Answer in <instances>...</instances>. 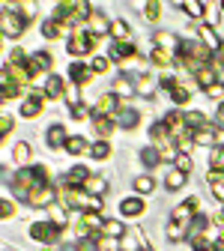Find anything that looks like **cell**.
<instances>
[{"instance_id":"cell-42","label":"cell","mask_w":224,"mask_h":251,"mask_svg":"<svg viewBox=\"0 0 224 251\" xmlns=\"http://www.w3.org/2000/svg\"><path fill=\"white\" fill-rule=\"evenodd\" d=\"M144 15H147V21H158L162 18V3H158V0H149L144 6Z\"/></svg>"},{"instance_id":"cell-27","label":"cell","mask_w":224,"mask_h":251,"mask_svg":"<svg viewBox=\"0 0 224 251\" xmlns=\"http://www.w3.org/2000/svg\"><path fill=\"white\" fill-rule=\"evenodd\" d=\"M93 126H96V132H99L102 138H108V135L114 132L117 120H114V117H93Z\"/></svg>"},{"instance_id":"cell-21","label":"cell","mask_w":224,"mask_h":251,"mask_svg":"<svg viewBox=\"0 0 224 251\" xmlns=\"http://www.w3.org/2000/svg\"><path fill=\"white\" fill-rule=\"evenodd\" d=\"M195 78H198V84H200L203 90H209V87H215V84L221 81V78H218V69H215V66H203V69H200V72H198Z\"/></svg>"},{"instance_id":"cell-39","label":"cell","mask_w":224,"mask_h":251,"mask_svg":"<svg viewBox=\"0 0 224 251\" xmlns=\"http://www.w3.org/2000/svg\"><path fill=\"white\" fill-rule=\"evenodd\" d=\"M102 233L111 236V239H123V236H125V227H123V222H105Z\"/></svg>"},{"instance_id":"cell-57","label":"cell","mask_w":224,"mask_h":251,"mask_svg":"<svg viewBox=\"0 0 224 251\" xmlns=\"http://www.w3.org/2000/svg\"><path fill=\"white\" fill-rule=\"evenodd\" d=\"M221 84H224V81H221Z\"/></svg>"},{"instance_id":"cell-47","label":"cell","mask_w":224,"mask_h":251,"mask_svg":"<svg viewBox=\"0 0 224 251\" xmlns=\"http://www.w3.org/2000/svg\"><path fill=\"white\" fill-rule=\"evenodd\" d=\"M72 117H75V120H87V117H90V108L81 102V105H75V108H72Z\"/></svg>"},{"instance_id":"cell-4","label":"cell","mask_w":224,"mask_h":251,"mask_svg":"<svg viewBox=\"0 0 224 251\" xmlns=\"http://www.w3.org/2000/svg\"><path fill=\"white\" fill-rule=\"evenodd\" d=\"M30 236H33L36 242H60L63 236V227L54 225V222H36V225H30Z\"/></svg>"},{"instance_id":"cell-34","label":"cell","mask_w":224,"mask_h":251,"mask_svg":"<svg viewBox=\"0 0 224 251\" xmlns=\"http://www.w3.org/2000/svg\"><path fill=\"white\" fill-rule=\"evenodd\" d=\"M90 155H93L96 162H105L108 155H111V144H108V141H96V144L90 147Z\"/></svg>"},{"instance_id":"cell-30","label":"cell","mask_w":224,"mask_h":251,"mask_svg":"<svg viewBox=\"0 0 224 251\" xmlns=\"http://www.w3.org/2000/svg\"><path fill=\"white\" fill-rule=\"evenodd\" d=\"M90 150V144H87V138H81V135H72L69 141H66V152H72V155H81V152H87Z\"/></svg>"},{"instance_id":"cell-40","label":"cell","mask_w":224,"mask_h":251,"mask_svg":"<svg viewBox=\"0 0 224 251\" xmlns=\"http://www.w3.org/2000/svg\"><path fill=\"white\" fill-rule=\"evenodd\" d=\"M12 159H15V162H18V165H24V162H27V159H30V147H27V144H24V141H18V144H15V147H12Z\"/></svg>"},{"instance_id":"cell-13","label":"cell","mask_w":224,"mask_h":251,"mask_svg":"<svg viewBox=\"0 0 224 251\" xmlns=\"http://www.w3.org/2000/svg\"><path fill=\"white\" fill-rule=\"evenodd\" d=\"M198 33H200V42L212 51V54H218L221 51V45H224V39H218V33L209 27V24H198Z\"/></svg>"},{"instance_id":"cell-2","label":"cell","mask_w":224,"mask_h":251,"mask_svg":"<svg viewBox=\"0 0 224 251\" xmlns=\"http://www.w3.org/2000/svg\"><path fill=\"white\" fill-rule=\"evenodd\" d=\"M27 27V18L12 6V3H3V12H0V33L6 39H18Z\"/></svg>"},{"instance_id":"cell-19","label":"cell","mask_w":224,"mask_h":251,"mask_svg":"<svg viewBox=\"0 0 224 251\" xmlns=\"http://www.w3.org/2000/svg\"><path fill=\"white\" fill-rule=\"evenodd\" d=\"M215 141H218V129H215V126H203V129L195 132V144L198 147H215Z\"/></svg>"},{"instance_id":"cell-45","label":"cell","mask_w":224,"mask_h":251,"mask_svg":"<svg viewBox=\"0 0 224 251\" xmlns=\"http://www.w3.org/2000/svg\"><path fill=\"white\" fill-rule=\"evenodd\" d=\"M0 215H3V218H12V215H15V203H12L9 198L0 201Z\"/></svg>"},{"instance_id":"cell-33","label":"cell","mask_w":224,"mask_h":251,"mask_svg":"<svg viewBox=\"0 0 224 251\" xmlns=\"http://www.w3.org/2000/svg\"><path fill=\"white\" fill-rule=\"evenodd\" d=\"M185 126H188L191 132H198V129H203V126H209V123H206V117L200 111H188L185 114Z\"/></svg>"},{"instance_id":"cell-54","label":"cell","mask_w":224,"mask_h":251,"mask_svg":"<svg viewBox=\"0 0 224 251\" xmlns=\"http://www.w3.org/2000/svg\"><path fill=\"white\" fill-rule=\"evenodd\" d=\"M195 251H212V245H209V248H195Z\"/></svg>"},{"instance_id":"cell-50","label":"cell","mask_w":224,"mask_h":251,"mask_svg":"<svg viewBox=\"0 0 224 251\" xmlns=\"http://www.w3.org/2000/svg\"><path fill=\"white\" fill-rule=\"evenodd\" d=\"M212 195L224 203V182H212Z\"/></svg>"},{"instance_id":"cell-24","label":"cell","mask_w":224,"mask_h":251,"mask_svg":"<svg viewBox=\"0 0 224 251\" xmlns=\"http://www.w3.org/2000/svg\"><path fill=\"white\" fill-rule=\"evenodd\" d=\"M141 162H144V168H158L162 165V152H158V147H144L141 150Z\"/></svg>"},{"instance_id":"cell-9","label":"cell","mask_w":224,"mask_h":251,"mask_svg":"<svg viewBox=\"0 0 224 251\" xmlns=\"http://www.w3.org/2000/svg\"><path fill=\"white\" fill-rule=\"evenodd\" d=\"M132 57H138V48H135V42H114V45L108 48V60H117V63H123V60H132Z\"/></svg>"},{"instance_id":"cell-44","label":"cell","mask_w":224,"mask_h":251,"mask_svg":"<svg viewBox=\"0 0 224 251\" xmlns=\"http://www.w3.org/2000/svg\"><path fill=\"white\" fill-rule=\"evenodd\" d=\"M108 66H111V60H108V57H93V63H90V69H93V72H108Z\"/></svg>"},{"instance_id":"cell-12","label":"cell","mask_w":224,"mask_h":251,"mask_svg":"<svg viewBox=\"0 0 224 251\" xmlns=\"http://www.w3.org/2000/svg\"><path fill=\"white\" fill-rule=\"evenodd\" d=\"M90 176H93V174H90V168H84V165H75L72 171H66V179H63V182H66L69 188H84Z\"/></svg>"},{"instance_id":"cell-51","label":"cell","mask_w":224,"mask_h":251,"mask_svg":"<svg viewBox=\"0 0 224 251\" xmlns=\"http://www.w3.org/2000/svg\"><path fill=\"white\" fill-rule=\"evenodd\" d=\"M51 212H54V225H60V227L66 225V215H63V209H57V206H54Z\"/></svg>"},{"instance_id":"cell-56","label":"cell","mask_w":224,"mask_h":251,"mask_svg":"<svg viewBox=\"0 0 224 251\" xmlns=\"http://www.w3.org/2000/svg\"><path fill=\"white\" fill-rule=\"evenodd\" d=\"M221 218H224V209H221Z\"/></svg>"},{"instance_id":"cell-20","label":"cell","mask_w":224,"mask_h":251,"mask_svg":"<svg viewBox=\"0 0 224 251\" xmlns=\"http://www.w3.org/2000/svg\"><path fill=\"white\" fill-rule=\"evenodd\" d=\"M0 78H3V90H0V99H3V102H9V99H18L24 87H21V84H15V81L6 75V72L0 75Z\"/></svg>"},{"instance_id":"cell-46","label":"cell","mask_w":224,"mask_h":251,"mask_svg":"<svg viewBox=\"0 0 224 251\" xmlns=\"http://www.w3.org/2000/svg\"><path fill=\"white\" fill-rule=\"evenodd\" d=\"M12 126H15V120H12L9 114H3V117H0V135H3V138H6V135L12 132Z\"/></svg>"},{"instance_id":"cell-36","label":"cell","mask_w":224,"mask_h":251,"mask_svg":"<svg viewBox=\"0 0 224 251\" xmlns=\"http://www.w3.org/2000/svg\"><path fill=\"white\" fill-rule=\"evenodd\" d=\"M149 57H152L155 66H162V69H168L171 63H174V60H171V54H168V48H158V45L152 48V54H149Z\"/></svg>"},{"instance_id":"cell-1","label":"cell","mask_w":224,"mask_h":251,"mask_svg":"<svg viewBox=\"0 0 224 251\" xmlns=\"http://www.w3.org/2000/svg\"><path fill=\"white\" fill-rule=\"evenodd\" d=\"M36 185H51L48 171H45L42 165H36V168H21V171L15 174V179H12V188H15L21 198H27Z\"/></svg>"},{"instance_id":"cell-18","label":"cell","mask_w":224,"mask_h":251,"mask_svg":"<svg viewBox=\"0 0 224 251\" xmlns=\"http://www.w3.org/2000/svg\"><path fill=\"white\" fill-rule=\"evenodd\" d=\"M45 141H48V147H51V150H60V147H66V141H69V138H66V129H63L60 123H54L51 129H48V135H45Z\"/></svg>"},{"instance_id":"cell-43","label":"cell","mask_w":224,"mask_h":251,"mask_svg":"<svg viewBox=\"0 0 224 251\" xmlns=\"http://www.w3.org/2000/svg\"><path fill=\"white\" fill-rule=\"evenodd\" d=\"M174 168H176V171H182V174L188 176V174H191V168H195V165H191V155H188V152H179V155H176V162H174Z\"/></svg>"},{"instance_id":"cell-23","label":"cell","mask_w":224,"mask_h":251,"mask_svg":"<svg viewBox=\"0 0 224 251\" xmlns=\"http://www.w3.org/2000/svg\"><path fill=\"white\" fill-rule=\"evenodd\" d=\"M149 135H152V144H155V147H165V144H171V129H168L165 123H152Z\"/></svg>"},{"instance_id":"cell-3","label":"cell","mask_w":224,"mask_h":251,"mask_svg":"<svg viewBox=\"0 0 224 251\" xmlns=\"http://www.w3.org/2000/svg\"><path fill=\"white\" fill-rule=\"evenodd\" d=\"M96 42H99V39H96L87 27H81V30H75L72 39H69V54L72 57H84V54H90L96 48Z\"/></svg>"},{"instance_id":"cell-15","label":"cell","mask_w":224,"mask_h":251,"mask_svg":"<svg viewBox=\"0 0 224 251\" xmlns=\"http://www.w3.org/2000/svg\"><path fill=\"white\" fill-rule=\"evenodd\" d=\"M66 81H63L60 75H48L45 78V96L48 99H63V96H66Z\"/></svg>"},{"instance_id":"cell-37","label":"cell","mask_w":224,"mask_h":251,"mask_svg":"<svg viewBox=\"0 0 224 251\" xmlns=\"http://www.w3.org/2000/svg\"><path fill=\"white\" fill-rule=\"evenodd\" d=\"M60 33H63V24H57L54 18L42 21V36H45V39H57Z\"/></svg>"},{"instance_id":"cell-31","label":"cell","mask_w":224,"mask_h":251,"mask_svg":"<svg viewBox=\"0 0 224 251\" xmlns=\"http://www.w3.org/2000/svg\"><path fill=\"white\" fill-rule=\"evenodd\" d=\"M176 9H185L191 18H203V15H206V6L198 3V0H185V3H176Z\"/></svg>"},{"instance_id":"cell-5","label":"cell","mask_w":224,"mask_h":251,"mask_svg":"<svg viewBox=\"0 0 224 251\" xmlns=\"http://www.w3.org/2000/svg\"><path fill=\"white\" fill-rule=\"evenodd\" d=\"M24 201H27V206H33V209L54 206V203H57V192H54L51 185H36V188H33V192H30Z\"/></svg>"},{"instance_id":"cell-35","label":"cell","mask_w":224,"mask_h":251,"mask_svg":"<svg viewBox=\"0 0 224 251\" xmlns=\"http://www.w3.org/2000/svg\"><path fill=\"white\" fill-rule=\"evenodd\" d=\"M111 36H114V42H129V24H125V21H114L111 24Z\"/></svg>"},{"instance_id":"cell-41","label":"cell","mask_w":224,"mask_h":251,"mask_svg":"<svg viewBox=\"0 0 224 251\" xmlns=\"http://www.w3.org/2000/svg\"><path fill=\"white\" fill-rule=\"evenodd\" d=\"M152 188H155V179H152V176H138V179H135V192H138V195H149Z\"/></svg>"},{"instance_id":"cell-28","label":"cell","mask_w":224,"mask_h":251,"mask_svg":"<svg viewBox=\"0 0 224 251\" xmlns=\"http://www.w3.org/2000/svg\"><path fill=\"white\" fill-rule=\"evenodd\" d=\"M185 179H188V176H185L182 171H176V168H174V171L165 176V185H168V192H179V188L185 185Z\"/></svg>"},{"instance_id":"cell-8","label":"cell","mask_w":224,"mask_h":251,"mask_svg":"<svg viewBox=\"0 0 224 251\" xmlns=\"http://www.w3.org/2000/svg\"><path fill=\"white\" fill-rule=\"evenodd\" d=\"M120 108H123V105H120V96H117V93H105V96L96 102L93 117H117Z\"/></svg>"},{"instance_id":"cell-32","label":"cell","mask_w":224,"mask_h":251,"mask_svg":"<svg viewBox=\"0 0 224 251\" xmlns=\"http://www.w3.org/2000/svg\"><path fill=\"white\" fill-rule=\"evenodd\" d=\"M135 87H138L141 96H152L155 93V78L152 75H141V78H135Z\"/></svg>"},{"instance_id":"cell-14","label":"cell","mask_w":224,"mask_h":251,"mask_svg":"<svg viewBox=\"0 0 224 251\" xmlns=\"http://www.w3.org/2000/svg\"><path fill=\"white\" fill-rule=\"evenodd\" d=\"M117 126H120V129H135V126L141 123V114L135 111V108H129V105H123L120 111H117Z\"/></svg>"},{"instance_id":"cell-16","label":"cell","mask_w":224,"mask_h":251,"mask_svg":"<svg viewBox=\"0 0 224 251\" xmlns=\"http://www.w3.org/2000/svg\"><path fill=\"white\" fill-rule=\"evenodd\" d=\"M105 227V218L99 212H84L81 215V236L87 239V230H102Z\"/></svg>"},{"instance_id":"cell-49","label":"cell","mask_w":224,"mask_h":251,"mask_svg":"<svg viewBox=\"0 0 224 251\" xmlns=\"http://www.w3.org/2000/svg\"><path fill=\"white\" fill-rule=\"evenodd\" d=\"M66 99H69V105H72V108H75V105H81V99H78V90H75V87H69V90H66Z\"/></svg>"},{"instance_id":"cell-55","label":"cell","mask_w":224,"mask_h":251,"mask_svg":"<svg viewBox=\"0 0 224 251\" xmlns=\"http://www.w3.org/2000/svg\"><path fill=\"white\" fill-rule=\"evenodd\" d=\"M221 9H224V0H221Z\"/></svg>"},{"instance_id":"cell-22","label":"cell","mask_w":224,"mask_h":251,"mask_svg":"<svg viewBox=\"0 0 224 251\" xmlns=\"http://www.w3.org/2000/svg\"><path fill=\"white\" fill-rule=\"evenodd\" d=\"M114 93H117V96H135L138 87H135V81H132L129 75H120V78L114 81Z\"/></svg>"},{"instance_id":"cell-53","label":"cell","mask_w":224,"mask_h":251,"mask_svg":"<svg viewBox=\"0 0 224 251\" xmlns=\"http://www.w3.org/2000/svg\"><path fill=\"white\" fill-rule=\"evenodd\" d=\"M138 251H152V248H149V245H141V248H138Z\"/></svg>"},{"instance_id":"cell-11","label":"cell","mask_w":224,"mask_h":251,"mask_svg":"<svg viewBox=\"0 0 224 251\" xmlns=\"http://www.w3.org/2000/svg\"><path fill=\"white\" fill-rule=\"evenodd\" d=\"M69 81H72L75 87L90 84V81H93V69H90V63H72V66H69Z\"/></svg>"},{"instance_id":"cell-6","label":"cell","mask_w":224,"mask_h":251,"mask_svg":"<svg viewBox=\"0 0 224 251\" xmlns=\"http://www.w3.org/2000/svg\"><path fill=\"white\" fill-rule=\"evenodd\" d=\"M45 111V93L42 90H33L30 96L21 102V117L24 120H33V117H39Z\"/></svg>"},{"instance_id":"cell-29","label":"cell","mask_w":224,"mask_h":251,"mask_svg":"<svg viewBox=\"0 0 224 251\" xmlns=\"http://www.w3.org/2000/svg\"><path fill=\"white\" fill-rule=\"evenodd\" d=\"M168 93L174 96V102H176V105H188V99H191V90H188V87H182L179 81H174V87H171Z\"/></svg>"},{"instance_id":"cell-52","label":"cell","mask_w":224,"mask_h":251,"mask_svg":"<svg viewBox=\"0 0 224 251\" xmlns=\"http://www.w3.org/2000/svg\"><path fill=\"white\" fill-rule=\"evenodd\" d=\"M212 251H224V233H221V236L212 242Z\"/></svg>"},{"instance_id":"cell-26","label":"cell","mask_w":224,"mask_h":251,"mask_svg":"<svg viewBox=\"0 0 224 251\" xmlns=\"http://www.w3.org/2000/svg\"><path fill=\"white\" fill-rule=\"evenodd\" d=\"M165 233H168V239H171V242H179V239H185V236H188V225H182V222H174V218H171Z\"/></svg>"},{"instance_id":"cell-17","label":"cell","mask_w":224,"mask_h":251,"mask_svg":"<svg viewBox=\"0 0 224 251\" xmlns=\"http://www.w3.org/2000/svg\"><path fill=\"white\" fill-rule=\"evenodd\" d=\"M144 209H147V203H144L141 198H125V201L120 203V212H123L125 218H138V215H144Z\"/></svg>"},{"instance_id":"cell-38","label":"cell","mask_w":224,"mask_h":251,"mask_svg":"<svg viewBox=\"0 0 224 251\" xmlns=\"http://www.w3.org/2000/svg\"><path fill=\"white\" fill-rule=\"evenodd\" d=\"M179 42H182V39H176L174 33H165V30H162V33H155V45H158V48H165V45H171L174 51H179Z\"/></svg>"},{"instance_id":"cell-10","label":"cell","mask_w":224,"mask_h":251,"mask_svg":"<svg viewBox=\"0 0 224 251\" xmlns=\"http://www.w3.org/2000/svg\"><path fill=\"white\" fill-rule=\"evenodd\" d=\"M111 24H114V21H108V18H105L102 12H93V15L87 18V24H84V27L90 30V33H93L96 39H99V36H105V33H111Z\"/></svg>"},{"instance_id":"cell-25","label":"cell","mask_w":224,"mask_h":251,"mask_svg":"<svg viewBox=\"0 0 224 251\" xmlns=\"http://www.w3.org/2000/svg\"><path fill=\"white\" fill-rule=\"evenodd\" d=\"M84 192H87V195H96V198H102V195L108 192V182H105L102 176H96V174H93V176L87 179V185H84Z\"/></svg>"},{"instance_id":"cell-7","label":"cell","mask_w":224,"mask_h":251,"mask_svg":"<svg viewBox=\"0 0 224 251\" xmlns=\"http://www.w3.org/2000/svg\"><path fill=\"white\" fill-rule=\"evenodd\" d=\"M51 63H54V60H51V54H48V51H36V54H30L27 69H30V78H33V84H39V75L51 69Z\"/></svg>"},{"instance_id":"cell-48","label":"cell","mask_w":224,"mask_h":251,"mask_svg":"<svg viewBox=\"0 0 224 251\" xmlns=\"http://www.w3.org/2000/svg\"><path fill=\"white\" fill-rule=\"evenodd\" d=\"M206 93H209V96H212V99H221V96H224V84L218 81V84H215V87H209Z\"/></svg>"}]
</instances>
